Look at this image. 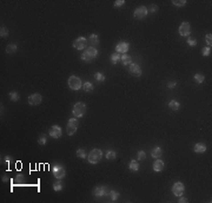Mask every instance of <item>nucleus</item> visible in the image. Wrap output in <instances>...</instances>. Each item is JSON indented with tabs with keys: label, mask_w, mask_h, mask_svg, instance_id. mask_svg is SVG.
Returning <instances> with one entry per match:
<instances>
[{
	"label": "nucleus",
	"mask_w": 212,
	"mask_h": 203,
	"mask_svg": "<svg viewBox=\"0 0 212 203\" xmlns=\"http://www.w3.org/2000/svg\"><path fill=\"white\" fill-rule=\"evenodd\" d=\"M129 72L132 75V76H134V77H140L141 76V69H140V66L138 65V64H134V63H132V64H130V66H129Z\"/></svg>",
	"instance_id": "nucleus-15"
},
{
	"label": "nucleus",
	"mask_w": 212,
	"mask_h": 203,
	"mask_svg": "<svg viewBox=\"0 0 212 203\" xmlns=\"http://www.w3.org/2000/svg\"><path fill=\"white\" fill-rule=\"evenodd\" d=\"M194 81H196L198 84H201V83H204L205 77H204V75H201V73H196V75H194Z\"/></svg>",
	"instance_id": "nucleus-29"
},
{
	"label": "nucleus",
	"mask_w": 212,
	"mask_h": 203,
	"mask_svg": "<svg viewBox=\"0 0 212 203\" xmlns=\"http://www.w3.org/2000/svg\"><path fill=\"white\" fill-rule=\"evenodd\" d=\"M78 125H79V123H78V118H71L67 123V126H66V131H67V135L68 136H72L76 134V131L78 130Z\"/></svg>",
	"instance_id": "nucleus-6"
},
{
	"label": "nucleus",
	"mask_w": 212,
	"mask_h": 203,
	"mask_svg": "<svg viewBox=\"0 0 212 203\" xmlns=\"http://www.w3.org/2000/svg\"><path fill=\"white\" fill-rule=\"evenodd\" d=\"M17 51V44H14V43H12V44H8V45L6 46V52L8 55H12V53H14V52Z\"/></svg>",
	"instance_id": "nucleus-25"
},
{
	"label": "nucleus",
	"mask_w": 212,
	"mask_h": 203,
	"mask_svg": "<svg viewBox=\"0 0 212 203\" xmlns=\"http://www.w3.org/2000/svg\"><path fill=\"white\" fill-rule=\"evenodd\" d=\"M187 202H189V200L186 197H183V196L179 197V203H187Z\"/></svg>",
	"instance_id": "nucleus-42"
},
{
	"label": "nucleus",
	"mask_w": 212,
	"mask_h": 203,
	"mask_svg": "<svg viewBox=\"0 0 212 203\" xmlns=\"http://www.w3.org/2000/svg\"><path fill=\"white\" fill-rule=\"evenodd\" d=\"M8 96H10V99L12 102H18V101H19V98H20L19 95H18V92H15V91H11Z\"/></svg>",
	"instance_id": "nucleus-30"
},
{
	"label": "nucleus",
	"mask_w": 212,
	"mask_h": 203,
	"mask_svg": "<svg viewBox=\"0 0 212 203\" xmlns=\"http://www.w3.org/2000/svg\"><path fill=\"white\" fill-rule=\"evenodd\" d=\"M98 53H99V52H98V50H97L95 47L90 46L81 53L80 59L83 61H86V63H90V61H93L97 57H98Z\"/></svg>",
	"instance_id": "nucleus-1"
},
{
	"label": "nucleus",
	"mask_w": 212,
	"mask_h": 203,
	"mask_svg": "<svg viewBox=\"0 0 212 203\" xmlns=\"http://www.w3.org/2000/svg\"><path fill=\"white\" fill-rule=\"evenodd\" d=\"M205 43H206V46L207 47H211L212 46V34L211 33H207L205 36Z\"/></svg>",
	"instance_id": "nucleus-33"
},
{
	"label": "nucleus",
	"mask_w": 212,
	"mask_h": 203,
	"mask_svg": "<svg viewBox=\"0 0 212 203\" xmlns=\"http://www.w3.org/2000/svg\"><path fill=\"white\" fill-rule=\"evenodd\" d=\"M94 79L97 82H104L105 81V76L101 73V72H97L95 75H94Z\"/></svg>",
	"instance_id": "nucleus-35"
},
{
	"label": "nucleus",
	"mask_w": 212,
	"mask_h": 203,
	"mask_svg": "<svg viewBox=\"0 0 212 203\" xmlns=\"http://www.w3.org/2000/svg\"><path fill=\"white\" fill-rule=\"evenodd\" d=\"M109 195H110L111 201L114 202V201H117V200H118V197L120 196V194H119L118 191H116V190H110V191H109Z\"/></svg>",
	"instance_id": "nucleus-26"
},
{
	"label": "nucleus",
	"mask_w": 212,
	"mask_h": 203,
	"mask_svg": "<svg viewBox=\"0 0 212 203\" xmlns=\"http://www.w3.org/2000/svg\"><path fill=\"white\" fill-rule=\"evenodd\" d=\"M167 105H169V108H170L172 111H178L179 108H180V104H179L178 102H177V101H173V99L170 101Z\"/></svg>",
	"instance_id": "nucleus-20"
},
{
	"label": "nucleus",
	"mask_w": 212,
	"mask_h": 203,
	"mask_svg": "<svg viewBox=\"0 0 212 203\" xmlns=\"http://www.w3.org/2000/svg\"><path fill=\"white\" fill-rule=\"evenodd\" d=\"M187 44L190 46H192V47H194L197 45V40L194 39V38H192V37H187Z\"/></svg>",
	"instance_id": "nucleus-39"
},
{
	"label": "nucleus",
	"mask_w": 212,
	"mask_h": 203,
	"mask_svg": "<svg viewBox=\"0 0 212 203\" xmlns=\"http://www.w3.org/2000/svg\"><path fill=\"white\" fill-rule=\"evenodd\" d=\"M38 143L40 145H45L47 143V139H46V135H41L39 138H38Z\"/></svg>",
	"instance_id": "nucleus-38"
},
{
	"label": "nucleus",
	"mask_w": 212,
	"mask_h": 203,
	"mask_svg": "<svg viewBox=\"0 0 212 203\" xmlns=\"http://www.w3.org/2000/svg\"><path fill=\"white\" fill-rule=\"evenodd\" d=\"M77 156L78 158H81V160H85V158L87 157V154L84 149H78V151H77Z\"/></svg>",
	"instance_id": "nucleus-31"
},
{
	"label": "nucleus",
	"mask_w": 212,
	"mask_h": 203,
	"mask_svg": "<svg viewBox=\"0 0 212 203\" xmlns=\"http://www.w3.org/2000/svg\"><path fill=\"white\" fill-rule=\"evenodd\" d=\"M120 56H121V55L117 53V52H116V53H113V55H111V57H110V60H111V63L116 65V64L118 63V61L120 60Z\"/></svg>",
	"instance_id": "nucleus-27"
},
{
	"label": "nucleus",
	"mask_w": 212,
	"mask_h": 203,
	"mask_svg": "<svg viewBox=\"0 0 212 203\" xmlns=\"http://www.w3.org/2000/svg\"><path fill=\"white\" fill-rule=\"evenodd\" d=\"M120 60L123 61V64L125 65V66H126V65H130V64H132V58H131V57H130L129 55H126V53H125V55H121V56H120Z\"/></svg>",
	"instance_id": "nucleus-21"
},
{
	"label": "nucleus",
	"mask_w": 212,
	"mask_h": 203,
	"mask_svg": "<svg viewBox=\"0 0 212 203\" xmlns=\"http://www.w3.org/2000/svg\"><path fill=\"white\" fill-rule=\"evenodd\" d=\"M152 168H153V171H156V172H160V171L164 170L165 163H164L162 160H159V158H156V161L153 162Z\"/></svg>",
	"instance_id": "nucleus-16"
},
{
	"label": "nucleus",
	"mask_w": 212,
	"mask_h": 203,
	"mask_svg": "<svg viewBox=\"0 0 212 203\" xmlns=\"http://www.w3.org/2000/svg\"><path fill=\"white\" fill-rule=\"evenodd\" d=\"M81 89L85 91V92H92L93 91V89H94V86H93V84L92 83H90V82H86V83H84L83 84V87Z\"/></svg>",
	"instance_id": "nucleus-24"
},
{
	"label": "nucleus",
	"mask_w": 212,
	"mask_h": 203,
	"mask_svg": "<svg viewBox=\"0 0 212 203\" xmlns=\"http://www.w3.org/2000/svg\"><path fill=\"white\" fill-rule=\"evenodd\" d=\"M201 55L204 56V57L210 56V55H211V47H207V46L203 47V50H201Z\"/></svg>",
	"instance_id": "nucleus-37"
},
{
	"label": "nucleus",
	"mask_w": 212,
	"mask_h": 203,
	"mask_svg": "<svg viewBox=\"0 0 212 203\" xmlns=\"http://www.w3.org/2000/svg\"><path fill=\"white\" fill-rule=\"evenodd\" d=\"M206 145L204 143H197L196 145L193 146V151L194 152H197V154H203V152H205L206 151Z\"/></svg>",
	"instance_id": "nucleus-18"
},
{
	"label": "nucleus",
	"mask_w": 212,
	"mask_h": 203,
	"mask_svg": "<svg viewBox=\"0 0 212 203\" xmlns=\"http://www.w3.org/2000/svg\"><path fill=\"white\" fill-rule=\"evenodd\" d=\"M129 169H130L131 171H138V170H139V163H138V161L132 160V161L129 163Z\"/></svg>",
	"instance_id": "nucleus-22"
},
{
	"label": "nucleus",
	"mask_w": 212,
	"mask_h": 203,
	"mask_svg": "<svg viewBox=\"0 0 212 203\" xmlns=\"http://www.w3.org/2000/svg\"><path fill=\"white\" fill-rule=\"evenodd\" d=\"M147 13H148L147 7H145V6H139V7H137L136 10H134L133 15H134V18H137V19H144V18H146Z\"/></svg>",
	"instance_id": "nucleus-12"
},
{
	"label": "nucleus",
	"mask_w": 212,
	"mask_h": 203,
	"mask_svg": "<svg viewBox=\"0 0 212 203\" xmlns=\"http://www.w3.org/2000/svg\"><path fill=\"white\" fill-rule=\"evenodd\" d=\"M64 189V183L61 182V180H58L57 182L53 183V190L54 191H61Z\"/></svg>",
	"instance_id": "nucleus-23"
},
{
	"label": "nucleus",
	"mask_w": 212,
	"mask_h": 203,
	"mask_svg": "<svg viewBox=\"0 0 212 203\" xmlns=\"http://www.w3.org/2000/svg\"><path fill=\"white\" fill-rule=\"evenodd\" d=\"M92 192H93V196L95 197H103L109 194V188L106 185H99V187H95Z\"/></svg>",
	"instance_id": "nucleus-10"
},
{
	"label": "nucleus",
	"mask_w": 212,
	"mask_h": 203,
	"mask_svg": "<svg viewBox=\"0 0 212 203\" xmlns=\"http://www.w3.org/2000/svg\"><path fill=\"white\" fill-rule=\"evenodd\" d=\"M42 101V97L40 93H33L28 97V104L30 105H33V106H35V105H39Z\"/></svg>",
	"instance_id": "nucleus-14"
},
{
	"label": "nucleus",
	"mask_w": 212,
	"mask_h": 203,
	"mask_svg": "<svg viewBox=\"0 0 212 203\" xmlns=\"http://www.w3.org/2000/svg\"><path fill=\"white\" fill-rule=\"evenodd\" d=\"M116 157H117V152L113 151V150H109V151L106 152V158H107V160H110V161L116 160Z\"/></svg>",
	"instance_id": "nucleus-28"
},
{
	"label": "nucleus",
	"mask_w": 212,
	"mask_h": 203,
	"mask_svg": "<svg viewBox=\"0 0 212 203\" xmlns=\"http://www.w3.org/2000/svg\"><path fill=\"white\" fill-rule=\"evenodd\" d=\"M67 83H68L70 89H71V90H74V91L80 90L81 87H83V82H81V79L79 78V77H77V76H70Z\"/></svg>",
	"instance_id": "nucleus-3"
},
{
	"label": "nucleus",
	"mask_w": 212,
	"mask_h": 203,
	"mask_svg": "<svg viewBox=\"0 0 212 203\" xmlns=\"http://www.w3.org/2000/svg\"><path fill=\"white\" fill-rule=\"evenodd\" d=\"M184 191H185V185L182 182H176L172 185V194L177 197H180L184 195Z\"/></svg>",
	"instance_id": "nucleus-7"
},
{
	"label": "nucleus",
	"mask_w": 212,
	"mask_h": 203,
	"mask_svg": "<svg viewBox=\"0 0 212 203\" xmlns=\"http://www.w3.org/2000/svg\"><path fill=\"white\" fill-rule=\"evenodd\" d=\"M88 44H90L92 47H95L97 45H99V37L97 36L95 33L90 34V37H88Z\"/></svg>",
	"instance_id": "nucleus-17"
},
{
	"label": "nucleus",
	"mask_w": 212,
	"mask_h": 203,
	"mask_svg": "<svg viewBox=\"0 0 212 203\" xmlns=\"http://www.w3.org/2000/svg\"><path fill=\"white\" fill-rule=\"evenodd\" d=\"M48 135L52 138L58 139V138L61 137V135H63V131H61V128L59 125H52L48 130Z\"/></svg>",
	"instance_id": "nucleus-11"
},
{
	"label": "nucleus",
	"mask_w": 212,
	"mask_h": 203,
	"mask_svg": "<svg viewBox=\"0 0 212 203\" xmlns=\"http://www.w3.org/2000/svg\"><path fill=\"white\" fill-rule=\"evenodd\" d=\"M148 12H157L158 11V6L157 5H151V6H150V10H147Z\"/></svg>",
	"instance_id": "nucleus-41"
},
{
	"label": "nucleus",
	"mask_w": 212,
	"mask_h": 203,
	"mask_svg": "<svg viewBox=\"0 0 212 203\" xmlns=\"http://www.w3.org/2000/svg\"><path fill=\"white\" fill-rule=\"evenodd\" d=\"M7 180H8V178H7V176H3V181H5V182H6Z\"/></svg>",
	"instance_id": "nucleus-44"
},
{
	"label": "nucleus",
	"mask_w": 212,
	"mask_h": 203,
	"mask_svg": "<svg viewBox=\"0 0 212 203\" xmlns=\"http://www.w3.org/2000/svg\"><path fill=\"white\" fill-rule=\"evenodd\" d=\"M0 36H1L3 38H6L8 36V30L5 27V26H1V27H0Z\"/></svg>",
	"instance_id": "nucleus-36"
},
{
	"label": "nucleus",
	"mask_w": 212,
	"mask_h": 203,
	"mask_svg": "<svg viewBox=\"0 0 212 203\" xmlns=\"http://www.w3.org/2000/svg\"><path fill=\"white\" fill-rule=\"evenodd\" d=\"M177 85V83L176 82H170L169 84H167V87H169V89H173V87Z\"/></svg>",
	"instance_id": "nucleus-43"
},
{
	"label": "nucleus",
	"mask_w": 212,
	"mask_h": 203,
	"mask_svg": "<svg viewBox=\"0 0 212 203\" xmlns=\"http://www.w3.org/2000/svg\"><path fill=\"white\" fill-rule=\"evenodd\" d=\"M172 4L174 6H178V7H183L186 5V0H172Z\"/></svg>",
	"instance_id": "nucleus-32"
},
{
	"label": "nucleus",
	"mask_w": 212,
	"mask_h": 203,
	"mask_svg": "<svg viewBox=\"0 0 212 203\" xmlns=\"http://www.w3.org/2000/svg\"><path fill=\"white\" fill-rule=\"evenodd\" d=\"M52 174L53 176L57 178V180H63L66 175V171H65V168L63 165H59V164H56L53 165L52 168Z\"/></svg>",
	"instance_id": "nucleus-5"
},
{
	"label": "nucleus",
	"mask_w": 212,
	"mask_h": 203,
	"mask_svg": "<svg viewBox=\"0 0 212 203\" xmlns=\"http://www.w3.org/2000/svg\"><path fill=\"white\" fill-rule=\"evenodd\" d=\"M86 112V105L81 102H78L74 104V106L72 109V114H73V117L74 118H80L83 117L84 114Z\"/></svg>",
	"instance_id": "nucleus-4"
},
{
	"label": "nucleus",
	"mask_w": 212,
	"mask_h": 203,
	"mask_svg": "<svg viewBox=\"0 0 212 203\" xmlns=\"http://www.w3.org/2000/svg\"><path fill=\"white\" fill-rule=\"evenodd\" d=\"M163 155V149L160 146H156L152 149V151H151V156L153 158H160Z\"/></svg>",
	"instance_id": "nucleus-19"
},
{
	"label": "nucleus",
	"mask_w": 212,
	"mask_h": 203,
	"mask_svg": "<svg viewBox=\"0 0 212 203\" xmlns=\"http://www.w3.org/2000/svg\"><path fill=\"white\" fill-rule=\"evenodd\" d=\"M125 4V0H116L114 1V7H120Z\"/></svg>",
	"instance_id": "nucleus-40"
},
{
	"label": "nucleus",
	"mask_w": 212,
	"mask_h": 203,
	"mask_svg": "<svg viewBox=\"0 0 212 203\" xmlns=\"http://www.w3.org/2000/svg\"><path fill=\"white\" fill-rule=\"evenodd\" d=\"M130 49V44L127 41H120L116 45V52L119 55H125Z\"/></svg>",
	"instance_id": "nucleus-13"
},
{
	"label": "nucleus",
	"mask_w": 212,
	"mask_h": 203,
	"mask_svg": "<svg viewBox=\"0 0 212 203\" xmlns=\"http://www.w3.org/2000/svg\"><path fill=\"white\" fill-rule=\"evenodd\" d=\"M145 158H146V154H145V151H143V150L138 151V154H137V161H144Z\"/></svg>",
	"instance_id": "nucleus-34"
},
{
	"label": "nucleus",
	"mask_w": 212,
	"mask_h": 203,
	"mask_svg": "<svg viewBox=\"0 0 212 203\" xmlns=\"http://www.w3.org/2000/svg\"><path fill=\"white\" fill-rule=\"evenodd\" d=\"M87 43L88 40L84 37H79L73 41V47L76 50H86L87 49Z\"/></svg>",
	"instance_id": "nucleus-9"
},
{
	"label": "nucleus",
	"mask_w": 212,
	"mask_h": 203,
	"mask_svg": "<svg viewBox=\"0 0 212 203\" xmlns=\"http://www.w3.org/2000/svg\"><path fill=\"white\" fill-rule=\"evenodd\" d=\"M101 158H103V152H101L100 149H93L90 151V154L87 155V160L91 164L99 163Z\"/></svg>",
	"instance_id": "nucleus-2"
},
{
	"label": "nucleus",
	"mask_w": 212,
	"mask_h": 203,
	"mask_svg": "<svg viewBox=\"0 0 212 203\" xmlns=\"http://www.w3.org/2000/svg\"><path fill=\"white\" fill-rule=\"evenodd\" d=\"M178 32L182 37H190V33H191V25L187 21H184L180 24Z\"/></svg>",
	"instance_id": "nucleus-8"
}]
</instances>
